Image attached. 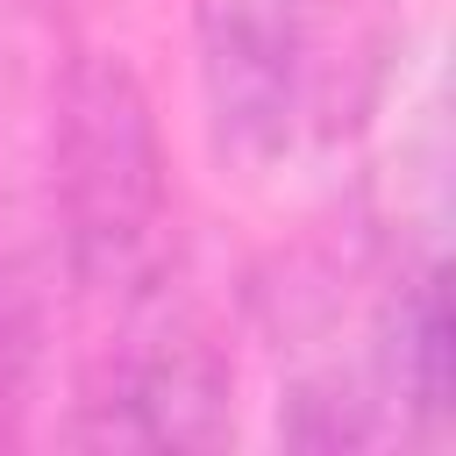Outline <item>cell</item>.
<instances>
[{
	"instance_id": "cell-5",
	"label": "cell",
	"mask_w": 456,
	"mask_h": 456,
	"mask_svg": "<svg viewBox=\"0 0 456 456\" xmlns=\"http://www.w3.org/2000/svg\"><path fill=\"white\" fill-rule=\"evenodd\" d=\"M36 349H43V306H36V271L21 256L14 221L0 214V442H14L28 385H36Z\"/></svg>"
},
{
	"instance_id": "cell-3",
	"label": "cell",
	"mask_w": 456,
	"mask_h": 456,
	"mask_svg": "<svg viewBox=\"0 0 456 456\" xmlns=\"http://www.w3.org/2000/svg\"><path fill=\"white\" fill-rule=\"evenodd\" d=\"M235 378L214 328L157 285L114 321V356L86 420L71 428L93 449H221L235 435Z\"/></svg>"
},
{
	"instance_id": "cell-2",
	"label": "cell",
	"mask_w": 456,
	"mask_h": 456,
	"mask_svg": "<svg viewBox=\"0 0 456 456\" xmlns=\"http://www.w3.org/2000/svg\"><path fill=\"white\" fill-rule=\"evenodd\" d=\"M192 21L221 150L285 157L335 86V0H192Z\"/></svg>"
},
{
	"instance_id": "cell-1",
	"label": "cell",
	"mask_w": 456,
	"mask_h": 456,
	"mask_svg": "<svg viewBox=\"0 0 456 456\" xmlns=\"http://www.w3.org/2000/svg\"><path fill=\"white\" fill-rule=\"evenodd\" d=\"M57 242L86 306L128 314L171 285V178L142 78L121 57H86L50 100Z\"/></svg>"
},
{
	"instance_id": "cell-6",
	"label": "cell",
	"mask_w": 456,
	"mask_h": 456,
	"mask_svg": "<svg viewBox=\"0 0 456 456\" xmlns=\"http://www.w3.org/2000/svg\"><path fill=\"white\" fill-rule=\"evenodd\" d=\"M64 43H71L64 0H0V86L7 93L36 86L43 100H57V86L71 71Z\"/></svg>"
},
{
	"instance_id": "cell-4",
	"label": "cell",
	"mask_w": 456,
	"mask_h": 456,
	"mask_svg": "<svg viewBox=\"0 0 456 456\" xmlns=\"http://www.w3.org/2000/svg\"><path fill=\"white\" fill-rule=\"evenodd\" d=\"M370 399L385 428H442L449 420V271L428 256L420 271H399L378 314L370 349Z\"/></svg>"
}]
</instances>
